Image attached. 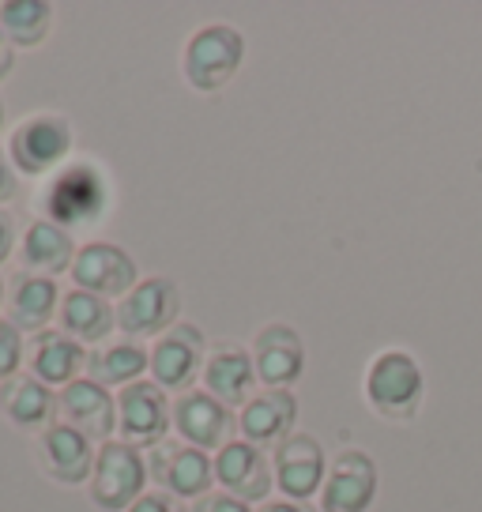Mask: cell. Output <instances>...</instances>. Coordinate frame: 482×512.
Segmentation results:
<instances>
[{"label":"cell","instance_id":"836d02e7","mask_svg":"<svg viewBox=\"0 0 482 512\" xmlns=\"http://www.w3.org/2000/svg\"><path fill=\"white\" fill-rule=\"evenodd\" d=\"M0 128H4V102H0Z\"/></svg>","mask_w":482,"mask_h":512},{"label":"cell","instance_id":"d6a6232c","mask_svg":"<svg viewBox=\"0 0 482 512\" xmlns=\"http://www.w3.org/2000/svg\"><path fill=\"white\" fill-rule=\"evenodd\" d=\"M257 512H317L309 501H268V505H260Z\"/></svg>","mask_w":482,"mask_h":512},{"label":"cell","instance_id":"4316f807","mask_svg":"<svg viewBox=\"0 0 482 512\" xmlns=\"http://www.w3.org/2000/svg\"><path fill=\"white\" fill-rule=\"evenodd\" d=\"M23 366V332L12 320H0V381H12Z\"/></svg>","mask_w":482,"mask_h":512},{"label":"cell","instance_id":"f1b7e54d","mask_svg":"<svg viewBox=\"0 0 482 512\" xmlns=\"http://www.w3.org/2000/svg\"><path fill=\"white\" fill-rule=\"evenodd\" d=\"M196 512H253V509L230 494H208V497H200V509Z\"/></svg>","mask_w":482,"mask_h":512},{"label":"cell","instance_id":"ba28073f","mask_svg":"<svg viewBox=\"0 0 482 512\" xmlns=\"http://www.w3.org/2000/svg\"><path fill=\"white\" fill-rule=\"evenodd\" d=\"M174 426V407L166 403V388L155 381H136L121 388L117 396V433L121 441L136 448H155L166 441V433Z\"/></svg>","mask_w":482,"mask_h":512},{"label":"cell","instance_id":"484cf974","mask_svg":"<svg viewBox=\"0 0 482 512\" xmlns=\"http://www.w3.org/2000/svg\"><path fill=\"white\" fill-rule=\"evenodd\" d=\"M0 31L19 49H34L53 31V8L42 0H8L0 4Z\"/></svg>","mask_w":482,"mask_h":512},{"label":"cell","instance_id":"d4e9b609","mask_svg":"<svg viewBox=\"0 0 482 512\" xmlns=\"http://www.w3.org/2000/svg\"><path fill=\"white\" fill-rule=\"evenodd\" d=\"M144 369H151V351L140 347L136 339H121V343H110L102 351L87 354V377L102 388H110V384L129 388L144 377Z\"/></svg>","mask_w":482,"mask_h":512},{"label":"cell","instance_id":"e575fe53","mask_svg":"<svg viewBox=\"0 0 482 512\" xmlns=\"http://www.w3.org/2000/svg\"><path fill=\"white\" fill-rule=\"evenodd\" d=\"M0 302H4V283H0Z\"/></svg>","mask_w":482,"mask_h":512},{"label":"cell","instance_id":"7402d4cb","mask_svg":"<svg viewBox=\"0 0 482 512\" xmlns=\"http://www.w3.org/2000/svg\"><path fill=\"white\" fill-rule=\"evenodd\" d=\"M80 369H87V354H83V343H76L65 332H42L34 336V351H31V377H38L42 384H61L68 388L72 381H80Z\"/></svg>","mask_w":482,"mask_h":512},{"label":"cell","instance_id":"4fadbf2b","mask_svg":"<svg viewBox=\"0 0 482 512\" xmlns=\"http://www.w3.org/2000/svg\"><path fill=\"white\" fill-rule=\"evenodd\" d=\"M95 441H87L80 430H72L68 422H53L38 433V464L53 482L61 486H80L95 475Z\"/></svg>","mask_w":482,"mask_h":512},{"label":"cell","instance_id":"ffe728a7","mask_svg":"<svg viewBox=\"0 0 482 512\" xmlns=\"http://www.w3.org/2000/svg\"><path fill=\"white\" fill-rule=\"evenodd\" d=\"M76 241L65 226L49 223V219H34L23 234V245H19V264L27 268V275H46V279H57V275L72 272L76 264Z\"/></svg>","mask_w":482,"mask_h":512},{"label":"cell","instance_id":"52a82bcc","mask_svg":"<svg viewBox=\"0 0 482 512\" xmlns=\"http://www.w3.org/2000/svg\"><path fill=\"white\" fill-rule=\"evenodd\" d=\"M147 475L159 482L166 494L196 501V497H208L211 482H215V460L204 448H193L185 441H159L147 452Z\"/></svg>","mask_w":482,"mask_h":512},{"label":"cell","instance_id":"30bf717a","mask_svg":"<svg viewBox=\"0 0 482 512\" xmlns=\"http://www.w3.org/2000/svg\"><path fill=\"white\" fill-rule=\"evenodd\" d=\"M275 486L283 490L287 501H309L317 497V490H324L328 479V460H324V448L317 437L309 433H290L275 445L272 456Z\"/></svg>","mask_w":482,"mask_h":512},{"label":"cell","instance_id":"5bb4252c","mask_svg":"<svg viewBox=\"0 0 482 512\" xmlns=\"http://www.w3.org/2000/svg\"><path fill=\"white\" fill-rule=\"evenodd\" d=\"M215 482L223 486V494L238 497V501H264L275 486L272 460L264 456V448L249 445V441H230L215 452Z\"/></svg>","mask_w":482,"mask_h":512},{"label":"cell","instance_id":"7c38bea8","mask_svg":"<svg viewBox=\"0 0 482 512\" xmlns=\"http://www.w3.org/2000/svg\"><path fill=\"white\" fill-rule=\"evenodd\" d=\"M377 497V464L362 448H343L328 464V479L321 490L324 512H366Z\"/></svg>","mask_w":482,"mask_h":512},{"label":"cell","instance_id":"9c48e42d","mask_svg":"<svg viewBox=\"0 0 482 512\" xmlns=\"http://www.w3.org/2000/svg\"><path fill=\"white\" fill-rule=\"evenodd\" d=\"M208 362V343H204V332L196 324H185L177 320L166 336L155 339L151 347V373H155V384L166 388V392H189V384L196 381V373Z\"/></svg>","mask_w":482,"mask_h":512},{"label":"cell","instance_id":"1f68e13d","mask_svg":"<svg viewBox=\"0 0 482 512\" xmlns=\"http://www.w3.org/2000/svg\"><path fill=\"white\" fill-rule=\"evenodd\" d=\"M12 68H16V46L8 42V34L0 31V80H8Z\"/></svg>","mask_w":482,"mask_h":512},{"label":"cell","instance_id":"44dd1931","mask_svg":"<svg viewBox=\"0 0 482 512\" xmlns=\"http://www.w3.org/2000/svg\"><path fill=\"white\" fill-rule=\"evenodd\" d=\"M0 411L19 430H46V426H53V415H57V396L38 377L16 373L0 388Z\"/></svg>","mask_w":482,"mask_h":512},{"label":"cell","instance_id":"cb8c5ba5","mask_svg":"<svg viewBox=\"0 0 482 512\" xmlns=\"http://www.w3.org/2000/svg\"><path fill=\"white\" fill-rule=\"evenodd\" d=\"M113 328H117V309L98 294L87 290H68L61 302V332L72 336L76 343H106Z\"/></svg>","mask_w":482,"mask_h":512},{"label":"cell","instance_id":"8fae6325","mask_svg":"<svg viewBox=\"0 0 482 512\" xmlns=\"http://www.w3.org/2000/svg\"><path fill=\"white\" fill-rule=\"evenodd\" d=\"M72 279H76V290L98 294L106 302L125 298L140 283L136 279V260L113 241H87V245H80L76 264H72Z\"/></svg>","mask_w":482,"mask_h":512},{"label":"cell","instance_id":"277c9868","mask_svg":"<svg viewBox=\"0 0 482 512\" xmlns=\"http://www.w3.org/2000/svg\"><path fill=\"white\" fill-rule=\"evenodd\" d=\"M147 479V456L140 448L129 441H106L91 475V501L102 512H129L144 497Z\"/></svg>","mask_w":482,"mask_h":512},{"label":"cell","instance_id":"e0dca14e","mask_svg":"<svg viewBox=\"0 0 482 512\" xmlns=\"http://www.w3.org/2000/svg\"><path fill=\"white\" fill-rule=\"evenodd\" d=\"M253 362H257V377L268 388H290L302 377V369H306L302 336L290 324H283V320L264 324L257 339H253Z\"/></svg>","mask_w":482,"mask_h":512},{"label":"cell","instance_id":"9a60e30c","mask_svg":"<svg viewBox=\"0 0 482 512\" xmlns=\"http://www.w3.org/2000/svg\"><path fill=\"white\" fill-rule=\"evenodd\" d=\"M238 426V418L230 415V407L219 403L208 388L204 392H185L174 403V430L181 433V441L193 448H219L230 445V433Z\"/></svg>","mask_w":482,"mask_h":512},{"label":"cell","instance_id":"4dcf8cb0","mask_svg":"<svg viewBox=\"0 0 482 512\" xmlns=\"http://www.w3.org/2000/svg\"><path fill=\"white\" fill-rule=\"evenodd\" d=\"M12 196H16V166H12V159L0 151V204L12 200Z\"/></svg>","mask_w":482,"mask_h":512},{"label":"cell","instance_id":"7a4b0ae2","mask_svg":"<svg viewBox=\"0 0 482 512\" xmlns=\"http://www.w3.org/2000/svg\"><path fill=\"white\" fill-rule=\"evenodd\" d=\"M422 369L407 351H381L366 369V400L388 422H411L422 407Z\"/></svg>","mask_w":482,"mask_h":512},{"label":"cell","instance_id":"ac0fdd59","mask_svg":"<svg viewBox=\"0 0 482 512\" xmlns=\"http://www.w3.org/2000/svg\"><path fill=\"white\" fill-rule=\"evenodd\" d=\"M257 362L253 351H245L241 343H219L211 347L208 362H204V384L208 392L226 407H245L253 400V388H257Z\"/></svg>","mask_w":482,"mask_h":512},{"label":"cell","instance_id":"3957f363","mask_svg":"<svg viewBox=\"0 0 482 512\" xmlns=\"http://www.w3.org/2000/svg\"><path fill=\"white\" fill-rule=\"evenodd\" d=\"M46 219L57 226H87L102 219L110 208V185L98 174L91 162H72L65 170H57L42 196Z\"/></svg>","mask_w":482,"mask_h":512},{"label":"cell","instance_id":"603a6c76","mask_svg":"<svg viewBox=\"0 0 482 512\" xmlns=\"http://www.w3.org/2000/svg\"><path fill=\"white\" fill-rule=\"evenodd\" d=\"M57 283L46 279V275H19L16 287H12V298H8V320L16 324L19 332H31V336H42L46 324L57 313Z\"/></svg>","mask_w":482,"mask_h":512},{"label":"cell","instance_id":"6da1fadb","mask_svg":"<svg viewBox=\"0 0 482 512\" xmlns=\"http://www.w3.org/2000/svg\"><path fill=\"white\" fill-rule=\"evenodd\" d=\"M241 61H245V38L241 31L226 27V23H208L185 42V57H181V72L185 83L200 91V95H215L226 83L238 76Z\"/></svg>","mask_w":482,"mask_h":512},{"label":"cell","instance_id":"2e32d148","mask_svg":"<svg viewBox=\"0 0 482 512\" xmlns=\"http://www.w3.org/2000/svg\"><path fill=\"white\" fill-rule=\"evenodd\" d=\"M57 415L65 418L72 430H80L87 441H102V445L117 430V400L110 396V388L95 384L91 377H80L68 388H61Z\"/></svg>","mask_w":482,"mask_h":512},{"label":"cell","instance_id":"5b68a950","mask_svg":"<svg viewBox=\"0 0 482 512\" xmlns=\"http://www.w3.org/2000/svg\"><path fill=\"white\" fill-rule=\"evenodd\" d=\"M177 313H181L177 283L166 279V275H151V279H140L121 298V305H117V328L129 339H136V343L140 339H159L177 324Z\"/></svg>","mask_w":482,"mask_h":512},{"label":"cell","instance_id":"f546056e","mask_svg":"<svg viewBox=\"0 0 482 512\" xmlns=\"http://www.w3.org/2000/svg\"><path fill=\"white\" fill-rule=\"evenodd\" d=\"M12 249H16V223H12V215L0 208V264L12 256Z\"/></svg>","mask_w":482,"mask_h":512},{"label":"cell","instance_id":"d6986e66","mask_svg":"<svg viewBox=\"0 0 482 512\" xmlns=\"http://www.w3.org/2000/svg\"><path fill=\"white\" fill-rule=\"evenodd\" d=\"M294 422H298V400L290 388H264L253 400L241 407L238 430L249 445H279L283 437L294 433Z\"/></svg>","mask_w":482,"mask_h":512},{"label":"cell","instance_id":"8992f818","mask_svg":"<svg viewBox=\"0 0 482 512\" xmlns=\"http://www.w3.org/2000/svg\"><path fill=\"white\" fill-rule=\"evenodd\" d=\"M68 151H72V125L57 113H38L12 132L8 159L19 174L42 177L49 170H57L68 159Z\"/></svg>","mask_w":482,"mask_h":512},{"label":"cell","instance_id":"83f0119b","mask_svg":"<svg viewBox=\"0 0 482 512\" xmlns=\"http://www.w3.org/2000/svg\"><path fill=\"white\" fill-rule=\"evenodd\" d=\"M129 512H189V505H185L181 497L166 494V490H151V494L140 497Z\"/></svg>","mask_w":482,"mask_h":512}]
</instances>
